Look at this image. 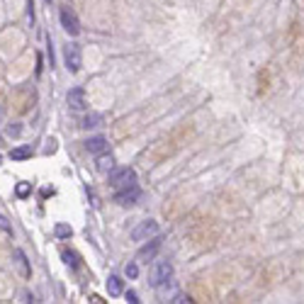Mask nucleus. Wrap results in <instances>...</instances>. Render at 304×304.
<instances>
[{"instance_id":"10","label":"nucleus","mask_w":304,"mask_h":304,"mask_svg":"<svg viewBox=\"0 0 304 304\" xmlns=\"http://www.w3.org/2000/svg\"><path fill=\"white\" fill-rule=\"evenodd\" d=\"M85 149H88L90 153L100 156V153H105V151L110 149V144H107V139H105V136H90V139L85 141Z\"/></svg>"},{"instance_id":"21","label":"nucleus","mask_w":304,"mask_h":304,"mask_svg":"<svg viewBox=\"0 0 304 304\" xmlns=\"http://www.w3.org/2000/svg\"><path fill=\"white\" fill-rule=\"evenodd\" d=\"M124 297H127V302H129V304H139V297H136V292H131V290H129V292H127Z\"/></svg>"},{"instance_id":"2","label":"nucleus","mask_w":304,"mask_h":304,"mask_svg":"<svg viewBox=\"0 0 304 304\" xmlns=\"http://www.w3.org/2000/svg\"><path fill=\"white\" fill-rule=\"evenodd\" d=\"M158 234V222L153 219H146V222H139L134 229H131V241H149Z\"/></svg>"},{"instance_id":"20","label":"nucleus","mask_w":304,"mask_h":304,"mask_svg":"<svg viewBox=\"0 0 304 304\" xmlns=\"http://www.w3.org/2000/svg\"><path fill=\"white\" fill-rule=\"evenodd\" d=\"M0 231H5V234H10V236H12V224H10L2 214H0Z\"/></svg>"},{"instance_id":"14","label":"nucleus","mask_w":304,"mask_h":304,"mask_svg":"<svg viewBox=\"0 0 304 304\" xmlns=\"http://www.w3.org/2000/svg\"><path fill=\"white\" fill-rule=\"evenodd\" d=\"M102 122H105L102 115H88L80 127H83V129H98V127H102Z\"/></svg>"},{"instance_id":"19","label":"nucleus","mask_w":304,"mask_h":304,"mask_svg":"<svg viewBox=\"0 0 304 304\" xmlns=\"http://www.w3.org/2000/svg\"><path fill=\"white\" fill-rule=\"evenodd\" d=\"M124 273H127V278H129V280H136V275H139V263H136V260H131V263L124 268Z\"/></svg>"},{"instance_id":"18","label":"nucleus","mask_w":304,"mask_h":304,"mask_svg":"<svg viewBox=\"0 0 304 304\" xmlns=\"http://www.w3.org/2000/svg\"><path fill=\"white\" fill-rule=\"evenodd\" d=\"M29 192H32V182H17V187H15L17 197H27Z\"/></svg>"},{"instance_id":"17","label":"nucleus","mask_w":304,"mask_h":304,"mask_svg":"<svg viewBox=\"0 0 304 304\" xmlns=\"http://www.w3.org/2000/svg\"><path fill=\"white\" fill-rule=\"evenodd\" d=\"M5 134H7V136H12V139H17V136L22 134V124H20V122L7 124V127H5Z\"/></svg>"},{"instance_id":"22","label":"nucleus","mask_w":304,"mask_h":304,"mask_svg":"<svg viewBox=\"0 0 304 304\" xmlns=\"http://www.w3.org/2000/svg\"><path fill=\"white\" fill-rule=\"evenodd\" d=\"M47 144H49V146H47V153H54V151H56V139H49Z\"/></svg>"},{"instance_id":"1","label":"nucleus","mask_w":304,"mask_h":304,"mask_svg":"<svg viewBox=\"0 0 304 304\" xmlns=\"http://www.w3.org/2000/svg\"><path fill=\"white\" fill-rule=\"evenodd\" d=\"M171 278H173V265H171V260H158V263L151 268L149 285H151V287H163V285H168Z\"/></svg>"},{"instance_id":"5","label":"nucleus","mask_w":304,"mask_h":304,"mask_svg":"<svg viewBox=\"0 0 304 304\" xmlns=\"http://www.w3.org/2000/svg\"><path fill=\"white\" fill-rule=\"evenodd\" d=\"M63 61H66V68L71 71V73H78L80 71V47L78 44H66L63 47Z\"/></svg>"},{"instance_id":"9","label":"nucleus","mask_w":304,"mask_h":304,"mask_svg":"<svg viewBox=\"0 0 304 304\" xmlns=\"http://www.w3.org/2000/svg\"><path fill=\"white\" fill-rule=\"evenodd\" d=\"M12 263H15V268L20 270L22 278H29V275H32V268H29V263H27V255H25L20 248L12 251Z\"/></svg>"},{"instance_id":"13","label":"nucleus","mask_w":304,"mask_h":304,"mask_svg":"<svg viewBox=\"0 0 304 304\" xmlns=\"http://www.w3.org/2000/svg\"><path fill=\"white\" fill-rule=\"evenodd\" d=\"M10 158L12 161H27V158H32V146H15L10 151Z\"/></svg>"},{"instance_id":"8","label":"nucleus","mask_w":304,"mask_h":304,"mask_svg":"<svg viewBox=\"0 0 304 304\" xmlns=\"http://www.w3.org/2000/svg\"><path fill=\"white\" fill-rule=\"evenodd\" d=\"M66 100H68V107L71 110H76V112H80V110H85V88H80V85H76V88H71L68 90V95H66Z\"/></svg>"},{"instance_id":"3","label":"nucleus","mask_w":304,"mask_h":304,"mask_svg":"<svg viewBox=\"0 0 304 304\" xmlns=\"http://www.w3.org/2000/svg\"><path fill=\"white\" fill-rule=\"evenodd\" d=\"M136 182V171L134 168H115L112 173H110V185L112 187H129V185H134Z\"/></svg>"},{"instance_id":"4","label":"nucleus","mask_w":304,"mask_h":304,"mask_svg":"<svg viewBox=\"0 0 304 304\" xmlns=\"http://www.w3.org/2000/svg\"><path fill=\"white\" fill-rule=\"evenodd\" d=\"M59 17H61V27H63L71 37H78V34H80V22H78V15H76L71 7H61Z\"/></svg>"},{"instance_id":"6","label":"nucleus","mask_w":304,"mask_h":304,"mask_svg":"<svg viewBox=\"0 0 304 304\" xmlns=\"http://www.w3.org/2000/svg\"><path fill=\"white\" fill-rule=\"evenodd\" d=\"M139 197H141V190H139L136 185L122 187V190L115 192V202L122 204V207H131V204H136V202H139Z\"/></svg>"},{"instance_id":"15","label":"nucleus","mask_w":304,"mask_h":304,"mask_svg":"<svg viewBox=\"0 0 304 304\" xmlns=\"http://www.w3.org/2000/svg\"><path fill=\"white\" fill-rule=\"evenodd\" d=\"M61 258H63V263H66V265H71V268H78V253H73V251L63 248V251H61Z\"/></svg>"},{"instance_id":"23","label":"nucleus","mask_w":304,"mask_h":304,"mask_svg":"<svg viewBox=\"0 0 304 304\" xmlns=\"http://www.w3.org/2000/svg\"><path fill=\"white\" fill-rule=\"evenodd\" d=\"M171 302L182 304V302H192V300H190V297H185V295H176V300H171Z\"/></svg>"},{"instance_id":"25","label":"nucleus","mask_w":304,"mask_h":304,"mask_svg":"<svg viewBox=\"0 0 304 304\" xmlns=\"http://www.w3.org/2000/svg\"><path fill=\"white\" fill-rule=\"evenodd\" d=\"M0 117H2V110H0Z\"/></svg>"},{"instance_id":"24","label":"nucleus","mask_w":304,"mask_h":304,"mask_svg":"<svg viewBox=\"0 0 304 304\" xmlns=\"http://www.w3.org/2000/svg\"><path fill=\"white\" fill-rule=\"evenodd\" d=\"M27 15H29V22H34V5L32 2H29V12Z\"/></svg>"},{"instance_id":"7","label":"nucleus","mask_w":304,"mask_h":304,"mask_svg":"<svg viewBox=\"0 0 304 304\" xmlns=\"http://www.w3.org/2000/svg\"><path fill=\"white\" fill-rule=\"evenodd\" d=\"M161 241H163V239L156 234L151 241L146 243V246H141V248H139V253H136V263H149V260H153V255H156V253H158V248H161Z\"/></svg>"},{"instance_id":"11","label":"nucleus","mask_w":304,"mask_h":304,"mask_svg":"<svg viewBox=\"0 0 304 304\" xmlns=\"http://www.w3.org/2000/svg\"><path fill=\"white\" fill-rule=\"evenodd\" d=\"M95 168H98L100 173H107V176H110V173L115 171V158H112V156L105 151V153H100V156H98V161H95Z\"/></svg>"},{"instance_id":"12","label":"nucleus","mask_w":304,"mask_h":304,"mask_svg":"<svg viewBox=\"0 0 304 304\" xmlns=\"http://www.w3.org/2000/svg\"><path fill=\"white\" fill-rule=\"evenodd\" d=\"M107 292H110L112 297H120L122 292H124V280H122L120 275H110V280H107Z\"/></svg>"},{"instance_id":"16","label":"nucleus","mask_w":304,"mask_h":304,"mask_svg":"<svg viewBox=\"0 0 304 304\" xmlns=\"http://www.w3.org/2000/svg\"><path fill=\"white\" fill-rule=\"evenodd\" d=\"M54 234H56V239H71V236H73V229H71L68 224H56Z\"/></svg>"}]
</instances>
